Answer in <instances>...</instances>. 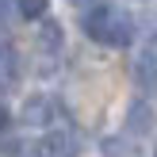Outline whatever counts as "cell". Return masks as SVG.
Masks as SVG:
<instances>
[{
  "label": "cell",
  "instance_id": "cell-2",
  "mask_svg": "<svg viewBox=\"0 0 157 157\" xmlns=\"http://www.w3.org/2000/svg\"><path fill=\"white\" fill-rule=\"evenodd\" d=\"M134 84L142 92H150V96H157V46H150L134 61Z\"/></svg>",
  "mask_w": 157,
  "mask_h": 157
},
{
  "label": "cell",
  "instance_id": "cell-3",
  "mask_svg": "<svg viewBox=\"0 0 157 157\" xmlns=\"http://www.w3.org/2000/svg\"><path fill=\"white\" fill-rule=\"evenodd\" d=\"M127 130L130 134H150L153 130V107L142 104V100H134L130 111H127Z\"/></svg>",
  "mask_w": 157,
  "mask_h": 157
},
{
  "label": "cell",
  "instance_id": "cell-8",
  "mask_svg": "<svg viewBox=\"0 0 157 157\" xmlns=\"http://www.w3.org/2000/svg\"><path fill=\"white\" fill-rule=\"evenodd\" d=\"M4 127H8V111L0 107V130H4Z\"/></svg>",
  "mask_w": 157,
  "mask_h": 157
},
{
  "label": "cell",
  "instance_id": "cell-7",
  "mask_svg": "<svg viewBox=\"0 0 157 157\" xmlns=\"http://www.w3.org/2000/svg\"><path fill=\"white\" fill-rule=\"evenodd\" d=\"M12 73H15V54L8 46H0V81H8Z\"/></svg>",
  "mask_w": 157,
  "mask_h": 157
},
{
  "label": "cell",
  "instance_id": "cell-9",
  "mask_svg": "<svg viewBox=\"0 0 157 157\" xmlns=\"http://www.w3.org/2000/svg\"><path fill=\"white\" fill-rule=\"evenodd\" d=\"M73 4H88V0H73Z\"/></svg>",
  "mask_w": 157,
  "mask_h": 157
},
{
  "label": "cell",
  "instance_id": "cell-5",
  "mask_svg": "<svg viewBox=\"0 0 157 157\" xmlns=\"http://www.w3.org/2000/svg\"><path fill=\"white\" fill-rule=\"evenodd\" d=\"M38 38H42V46L46 50H58L61 46V27L54 19H42V27H38Z\"/></svg>",
  "mask_w": 157,
  "mask_h": 157
},
{
  "label": "cell",
  "instance_id": "cell-4",
  "mask_svg": "<svg viewBox=\"0 0 157 157\" xmlns=\"http://www.w3.org/2000/svg\"><path fill=\"white\" fill-rule=\"evenodd\" d=\"M23 123H31V127L50 123V100L46 96H31L27 104H23Z\"/></svg>",
  "mask_w": 157,
  "mask_h": 157
},
{
  "label": "cell",
  "instance_id": "cell-1",
  "mask_svg": "<svg viewBox=\"0 0 157 157\" xmlns=\"http://www.w3.org/2000/svg\"><path fill=\"white\" fill-rule=\"evenodd\" d=\"M84 35L96 38V42H104V46H130L134 27H130V19L123 12H115V8H92V12L84 15Z\"/></svg>",
  "mask_w": 157,
  "mask_h": 157
},
{
  "label": "cell",
  "instance_id": "cell-6",
  "mask_svg": "<svg viewBox=\"0 0 157 157\" xmlns=\"http://www.w3.org/2000/svg\"><path fill=\"white\" fill-rule=\"evenodd\" d=\"M15 8H19L23 19H42L46 15V0H15Z\"/></svg>",
  "mask_w": 157,
  "mask_h": 157
}]
</instances>
